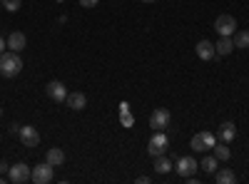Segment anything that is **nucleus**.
Wrapping results in <instances>:
<instances>
[{"mask_svg": "<svg viewBox=\"0 0 249 184\" xmlns=\"http://www.w3.org/2000/svg\"><path fill=\"white\" fill-rule=\"evenodd\" d=\"M120 119H122V125H124V127H132V125H135V117L130 115V110L120 112Z\"/></svg>", "mask_w": 249, "mask_h": 184, "instance_id": "22", "label": "nucleus"}, {"mask_svg": "<svg viewBox=\"0 0 249 184\" xmlns=\"http://www.w3.org/2000/svg\"><path fill=\"white\" fill-rule=\"evenodd\" d=\"M212 152H214V157L219 159V162H227L232 157V152H230V147H227V142H217V145L212 147Z\"/></svg>", "mask_w": 249, "mask_h": 184, "instance_id": "20", "label": "nucleus"}, {"mask_svg": "<svg viewBox=\"0 0 249 184\" xmlns=\"http://www.w3.org/2000/svg\"><path fill=\"white\" fill-rule=\"evenodd\" d=\"M0 117H3V110H0Z\"/></svg>", "mask_w": 249, "mask_h": 184, "instance_id": "29", "label": "nucleus"}, {"mask_svg": "<svg viewBox=\"0 0 249 184\" xmlns=\"http://www.w3.org/2000/svg\"><path fill=\"white\" fill-rule=\"evenodd\" d=\"M167 145H170V139H167V134H164V130H162V132H155V134L150 137V142H147V152H150L152 157L164 154V152H167Z\"/></svg>", "mask_w": 249, "mask_h": 184, "instance_id": "6", "label": "nucleus"}, {"mask_svg": "<svg viewBox=\"0 0 249 184\" xmlns=\"http://www.w3.org/2000/svg\"><path fill=\"white\" fill-rule=\"evenodd\" d=\"M234 40V48H249V30H239L232 35Z\"/></svg>", "mask_w": 249, "mask_h": 184, "instance_id": "21", "label": "nucleus"}, {"mask_svg": "<svg viewBox=\"0 0 249 184\" xmlns=\"http://www.w3.org/2000/svg\"><path fill=\"white\" fill-rule=\"evenodd\" d=\"M53 165H48V162H43V165H37V167H33V177H30V182H35V184H50L53 182Z\"/></svg>", "mask_w": 249, "mask_h": 184, "instance_id": "8", "label": "nucleus"}, {"mask_svg": "<svg viewBox=\"0 0 249 184\" xmlns=\"http://www.w3.org/2000/svg\"><path fill=\"white\" fill-rule=\"evenodd\" d=\"M234 137H237V127H234V122H222L219 125V130H217V142H234Z\"/></svg>", "mask_w": 249, "mask_h": 184, "instance_id": "11", "label": "nucleus"}, {"mask_svg": "<svg viewBox=\"0 0 249 184\" xmlns=\"http://www.w3.org/2000/svg\"><path fill=\"white\" fill-rule=\"evenodd\" d=\"M65 102H68V107L75 110V112L88 107V97L82 95V92H68V100H65Z\"/></svg>", "mask_w": 249, "mask_h": 184, "instance_id": "14", "label": "nucleus"}, {"mask_svg": "<svg viewBox=\"0 0 249 184\" xmlns=\"http://www.w3.org/2000/svg\"><path fill=\"white\" fill-rule=\"evenodd\" d=\"M8 169H10V165H5V162H0V174H8Z\"/></svg>", "mask_w": 249, "mask_h": 184, "instance_id": "25", "label": "nucleus"}, {"mask_svg": "<svg viewBox=\"0 0 249 184\" xmlns=\"http://www.w3.org/2000/svg\"><path fill=\"white\" fill-rule=\"evenodd\" d=\"M0 5H3V0H0Z\"/></svg>", "mask_w": 249, "mask_h": 184, "instance_id": "30", "label": "nucleus"}, {"mask_svg": "<svg viewBox=\"0 0 249 184\" xmlns=\"http://www.w3.org/2000/svg\"><path fill=\"white\" fill-rule=\"evenodd\" d=\"M214 50H217V55H230L232 50H234V40L232 37H219V43L214 45Z\"/></svg>", "mask_w": 249, "mask_h": 184, "instance_id": "19", "label": "nucleus"}, {"mask_svg": "<svg viewBox=\"0 0 249 184\" xmlns=\"http://www.w3.org/2000/svg\"><path fill=\"white\" fill-rule=\"evenodd\" d=\"M214 145H217V134H212V132H197L190 142V147L195 152H210Z\"/></svg>", "mask_w": 249, "mask_h": 184, "instance_id": "2", "label": "nucleus"}, {"mask_svg": "<svg viewBox=\"0 0 249 184\" xmlns=\"http://www.w3.org/2000/svg\"><path fill=\"white\" fill-rule=\"evenodd\" d=\"M45 92H48V97L53 102H65L68 100V90H65V85H62L60 80H50V83L45 85Z\"/></svg>", "mask_w": 249, "mask_h": 184, "instance_id": "9", "label": "nucleus"}, {"mask_svg": "<svg viewBox=\"0 0 249 184\" xmlns=\"http://www.w3.org/2000/svg\"><path fill=\"white\" fill-rule=\"evenodd\" d=\"M214 30L219 33V37H232L237 33V20L232 15H219L214 20Z\"/></svg>", "mask_w": 249, "mask_h": 184, "instance_id": "4", "label": "nucleus"}, {"mask_svg": "<svg viewBox=\"0 0 249 184\" xmlns=\"http://www.w3.org/2000/svg\"><path fill=\"white\" fill-rule=\"evenodd\" d=\"M214 177H217V182H219V184H234V182H237V174H234L230 167L217 169V172H214Z\"/></svg>", "mask_w": 249, "mask_h": 184, "instance_id": "17", "label": "nucleus"}, {"mask_svg": "<svg viewBox=\"0 0 249 184\" xmlns=\"http://www.w3.org/2000/svg\"><path fill=\"white\" fill-rule=\"evenodd\" d=\"M20 70H23V57L20 52H3L0 55V75L3 77H18Z\"/></svg>", "mask_w": 249, "mask_h": 184, "instance_id": "1", "label": "nucleus"}, {"mask_svg": "<svg viewBox=\"0 0 249 184\" xmlns=\"http://www.w3.org/2000/svg\"><path fill=\"white\" fill-rule=\"evenodd\" d=\"M20 139H23V145L25 147H37L40 145V132L35 130V127H30V125H25V127H20Z\"/></svg>", "mask_w": 249, "mask_h": 184, "instance_id": "10", "label": "nucleus"}, {"mask_svg": "<svg viewBox=\"0 0 249 184\" xmlns=\"http://www.w3.org/2000/svg\"><path fill=\"white\" fill-rule=\"evenodd\" d=\"M175 169H177V174H179L182 179H187V177H192V174L199 169V162H197L195 157H179L177 165H175Z\"/></svg>", "mask_w": 249, "mask_h": 184, "instance_id": "7", "label": "nucleus"}, {"mask_svg": "<svg viewBox=\"0 0 249 184\" xmlns=\"http://www.w3.org/2000/svg\"><path fill=\"white\" fill-rule=\"evenodd\" d=\"M195 50H197V57H199V60H204V63H207V60H212V57L217 55L214 43H210V40H199Z\"/></svg>", "mask_w": 249, "mask_h": 184, "instance_id": "13", "label": "nucleus"}, {"mask_svg": "<svg viewBox=\"0 0 249 184\" xmlns=\"http://www.w3.org/2000/svg\"><path fill=\"white\" fill-rule=\"evenodd\" d=\"M217 165H219V159H217V157H210V154H204V159L199 162V169H204V174H214V172L219 169Z\"/></svg>", "mask_w": 249, "mask_h": 184, "instance_id": "18", "label": "nucleus"}, {"mask_svg": "<svg viewBox=\"0 0 249 184\" xmlns=\"http://www.w3.org/2000/svg\"><path fill=\"white\" fill-rule=\"evenodd\" d=\"M45 162H48V165H53V167H60L62 162H65V152H62L60 147H50L48 154H45Z\"/></svg>", "mask_w": 249, "mask_h": 184, "instance_id": "15", "label": "nucleus"}, {"mask_svg": "<svg viewBox=\"0 0 249 184\" xmlns=\"http://www.w3.org/2000/svg\"><path fill=\"white\" fill-rule=\"evenodd\" d=\"M170 119H172V115H170L167 107H157V110L150 115V127H152L155 132H162L164 127H170Z\"/></svg>", "mask_w": 249, "mask_h": 184, "instance_id": "5", "label": "nucleus"}, {"mask_svg": "<svg viewBox=\"0 0 249 184\" xmlns=\"http://www.w3.org/2000/svg\"><path fill=\"white\" fill-rule=\"evenodd\" d=\"M144 3H157V0H144Z\"/></svg>", "mask_w": 249, "mask_h": 184, "instance_id": "28", "label": "nucleus"}, {"mask_svg": "<svg viewBox=\"0 0 249 184\" xmlns=\"http://www.w3.org/2000/svg\"><path fill=\"white\" fill-rule=\"evenodd\" d=\"M170 169H172V159L164 157V154H157L155 157V172L157 174H167Z\"/></svg>", "mask_w": 249, "mask_h": 184, "instance_id": "16", "label": "nucleus"}, {"mask_svg": "<svg viewBox=\"0 0 249 184\" xmlns=\"http://www.w3.org/2000/svg\"><path fill=\"white\" fill-rule=\"evenodd\" d=\"M5 48H8V43H5V37H0V55L5 52Z\"/></svg>", "mask_w": 249, "mask_h": 184, "instance_id": "26", "label": "nucleus"}, {"mask_svg": "<svg viewBox=\"0 0 249 184\" xmlns=\"http://www.w3.org/2000/svg\"><path fill=\"white\" fill-rule=\"evenodd\" d=\"M5 182V174H0V184H3Z\"/></svg>", "mask_w": 249, "mask_h": 184, "instance_id": "27", "label": "nucleus"}, {"mask_svg": "<svg viewBox=\"0 0 249 184\" xmlns=\"http://www.w3.org/2000/svg\"><path fill=\"white\" fill-rule=\"evenodd\" d=\"M3 3H5V10L8 13H18L20 10V0H3Z\"/></svg>", "mask_w": 249, "mask_h": 184, "instance_id": "23", "label": "nucleus"}, {"mask_svg": "<svg viewBox=\"0 0 249 184\" xmlns=\"http://www.w3.org/2000/svg\"><path fill=\"white\" fill-rule=\"evenodd\" d=\"M97 3H100V0H80V5H82V8H95Z\"/></svg>", "mask_w": 249, "mask_h": 184, "instance_id": "24", "label": "nucleus"}, {"mask_svg": "<svg viewBox=\"0 0 249 184\" xmlns=\"http://www.w3.org/2000/svg\"><path fill=\"white\" fill-rule=\"evenodd\" d=\"M25 45H28L25 33L15 30V33H10V35H8V48H10L13 52H23V50H25Z\"/></svg>", "mask_w": 249, "mask_h": 184, "instance_id": "12", "label": "nucleus"}, {"mask_svg": "<svg viewBox=\"0 0 249 184\" xmlns=\"http://www.w3.org/2000/svg\"><path fill=\"white\" fill-rule=\"evenodd\" d=\"M30 177H33V169L25 165V162H18V165H13L8 169V179L13 184H25V182H30Z\"/></svg>", "mask_w": 249, "mask_h": 184, "instance_id": "3", "label": "nucleus"}]
</instances>
